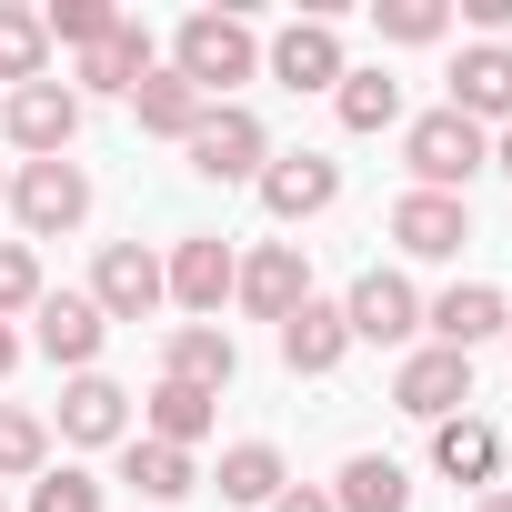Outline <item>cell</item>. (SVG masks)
<instances>
[{"label":"cell","instance_id":"1","mask_svg":"<svg viewBox=\"0 0 512 512\" xmlns=\"http://www.w3.org/2000/svg\"><path fill=\"white\" fill-rule=\"evenodd\" d=\"M171 71H181L201 101H221L231 81L262 71V41H251V21H231V11H191L181 41H171Z\"/></svg>","mask_w":512,"mask_h":512},{"label":"cell","instance_id":"2","mask_svg":"<svg viewBox=\"0 0 512 512\" xmlns=\"http://www.w3.org/2000/svg\"><path fill=\"white\" fill-rule=\"evenodd\" d=\"M402 161H412L422 191H452V201H462V181L492 161V141H482V121H462V111H422L412 141H402Z\"/></svg>","mask_w":512,"mask_h":512},{"label":"cell","instance_id":"3","mask_svg":"<svg viewBox=\"0 0 512 512\" xmlns=\"http://www.w3.org/2000/svg\"><path fill=\"white\" fill-rule=\"evenodd\" d=\"M181 151H191V171H201V181H262V161H272V151H262V121H251L241 101H211V111H201V131H191Z\"/></svg>","mask_w":512,"mask_h":512},{"label":"cell","instance_id":"4","mask_svg":"<svg viewBox=\"0 0 512 512\" xmlns=\"http://www.w3.org/2000/svg\"><path fill=\"white\" fill-rule=\"evenodd\" d=\"M11 211H21V231H31V241L71 231V221L91 211V181H81V161H31V171L11 181Z\"/></svg>","mask_w":512,"mask_h":512},{"label":"cell","instance_id":"5","mask_svg":"<svg viewBox=\"0 0 512 512\" xmlns=\"http://www.w3.org/2000/svg\"><path fill=\"white\" fill-rule=\"evenodd\" d=\"M392 402H402L412 422H452V412L472 402V352H442V342L412 352V362L392 372Z\"/></svg>","mask_w":512,"mask_h":512},{"label":"cell","instance_id":"6","mask_svg":"<svg viewBox=\"0 0 512 512\" xmlns=\"http://www.w3.org/2000/svg\"><path fill=\"white\" fill-rule=\"evenodd\" d=\"M161 292H171V282H161V262H151L141 241H111L101 272H91V312H101V322H141V312H161Z\"/></svg>","mask_w":512,"mask_h":512},{"label":"cell","instance_id":"7","mask_svg":"<svg viewBox=\"0 0 512 512\" xmlns=\"http://www.w3.org/2000/svg\"><path fill=\"white\" fill-rule=\"evenodd\" d=\"M392 241L412 251V262H452V251L472 241V201H452V191H402V201H392Z\"/></svg>","mask_w":512,"mask_h":512},{"label":"cell","instance_id":"8","mask_svg":"<svg viewBox=\"0 0 512 512\" xmlns=\"http://www.w3.org/2000/svg\"><path fill=\"white\" fill-rule=\"evenodd\" d=\"M71 131H81V91H71V81H21V91H11V141H21L31 161H61Z\"/></svg>","mask_w":512,"mask_h":512},{"label":"cell","instance_id":"9","mask_svg":"<svg viewBox=\"0 0 512 512\" xmlns=\"http://www.w3.org/2000/svg\"><path fill=\"white\" fill-rule=\"evenodd\" d=\"M101 332H111V322L91 312V292H41V302H31V342H41L51 362H71V372L101 362Z\"/></svg>","mask_w":512,"mask_h":512},{"label":"cell","instance_id":"10","mask_svg":"<svg viewBox=\"0 0 512 512\" xmlns=\"http://www.w3.org/2000/svg\"><path fill=\"white\" fill-rule=\"evenodd\" d=\"M262 322H292L302 302H312V272H302V241H272V251H251L241 262V282H231Z\"/></svg>","mask_w":512,"mask_h":512},{"label":"cell","instance_id":"11","mask_svg":"<svg viewBox=\"0 0 512 512\" xmlns=\"http://www.w3.org/2000/svg\"><path fill=\"white\" fill-rule=\"evenodd\" d=\"M342 322H352V342H412L422 332V302H412L402 272H362L352 302H342Z\"/></svg>","mask_w":512,"mask_h":512},{"label":"cell","instance_id":"12","mask_svg":"<svg viewBox=\"0 0 512 512\" xmlns=\"http://www.w3.org/2000/svg\"><path fill=\"white\" fill-rule=\"evenodd\" d=\"M161 282H171V302H181V312H221V302H231V282H241V262H231V241L191 231V241L171 251V272H161Z\"/></svg>","mask_w":512,"mask_h":512},{"label":"cell","instance_id":"13","mask_svg":"<svg viewBox=\"0 0 512 512\" xmlns=\"http://www.w3.org/2000/svg\"><path fill=\"white\" fill-rule=\"evenodd\" d=\"M332 191H342V171H332L322 151L262 161V201H272V221H312V211H332Z\"/></svg>","mask_w":512,"mask_h":512},{"label":"cell","instance_id":"14","mask_svg":"<svg viewBox=\"0 0 512 512\" xmlns=\"http://www.w3.org/2000/svg\"><path fill=\"white\" fill-rule=\"evenodd\" d=\"M422 322H432V342H442V352H472V342L512 332V312H502V292H492V282H452Z\"/></svg>","mask_w":512,"mask_h":512},{"label":"cell","instance_id":"15","mask_svg":"<svg viewBox=\"0 0 512 512\" xmlns=\"http://www.w3.org/2000/svg\"><path fill=\"white\" fill-rule=\"evenodd\" d=\"M442 111H462V121H512V51H502V41H472Z\"/></svg>","mask_w":512,"mask_h":512},{"label":"cell","instance_id":"16","mask_svg":"<svg viewBox=\"0 0 512 512\" xmlns=\"http://www.w3.org/2000/svg\"><path fill=\"white\" fill-rule=\"evenodd\" d=\"M272 81H292V91H342V41H332V21H292V31L272 41Z\"/></svg>","mask_w":512,"mask_h":512},{"label":"cell","instance_id":"17","mask_svg":"<svg viewBox=\"0 0 512 512\" xmlns=\"http://www.w3.org/2000/svg\"><path fill=\"white\" fill-rule=\"evenodd\" d=\"M241 372V352H231V332L221 322H191V332H171V372L161 382H191V392H211L221 402V382Z\"/></svg>","mask_w":512,"mask_h":512},{"label":"cell","instance_id":"18","mask_svg":"<svg viewBox=\"0 0 512 512\" xmlns=\"http://www.w3.org/2000/svg\"><path fill=\"white\" fill-rule=\"evenodd\" d=\"M61 432H71V442H121V432H131V392L101 382V372H81V382L61 392Z\"/></svg>","mask_w":512,"mask_h":512},{"label":"cell","instance_id":"19","mask_svg":"<svg viewBox=\"0 0 512 512\" xmlns=\"http://www.w3.org/2000/svg\"><path fill=\"white\" fill-rule=\"evenodd\" d=\"M332 512H412V472H402L392 452H352V462H342Z\"/></svg>","mask_w":512,"mask_h":512},{"label":"cell","instance_id":"20","mask_svg":"<svg viewBox=\"0 0 512 512\" xmlns=\"http://www.w3.org/2000/svg\"><path fill=\"white\" fill-rule=\"evenodd\" d=\"M141 81H151V31L141 21H121L111 41L81 51V91H141Z\"/></svg>","mask_w":512,"mask_h":512},{"label":"cell","instance_id":"21","mask_svg":"<svg viewBox=\"0 0 512 512\" xmlns=\"http://www.w3.org/2000/svg\"><path fill=\"white\" fill-rule=\"evenodd\" d=\"M342 352H352V322H342L332 302H302V312L282 322V362H292V372H332Z\"/></svg>","mask_w":512,"mask_h":512},{"label":"cell","instance_id":"22","mask_svg":"<svg viewBox=\"0 0 512 512\" xmlns=\"http://www.w3.org/2000/svg\"><path fill=\"white\" fill-rule=\"evenodd\" d=\"M131 111H141V131H161V141H191V131H201V111H211V101H201V91H191V81H181V71H151V81H141V91H131Z\"/></svg>","mask_w":512,"mask_h":512},{"label":"cell","instance_id":"23","mask_svg":"<svg viewBox=\"0 0 512 512\" xmlns=\"http://www.w3.org/2000/svg\"><path fill=\"white\" fill-rule=\"evenodd\" d=\"M432 462H442L452 482H492V462H502V442H492V422H472V412H452V422H432Z\"/></svg>","mask_w":512,"mask_h":512},{"label":"cell","instance_id":"24","mask_svg":"<svg viewBox=\"0 0 512 512\" xmlns=\"http://www.w3.org/2000/svg\"><path fill=\"white\" fill-rule=\"evenodd\" d=\"M332 111H342V131H392V121H402V81H392V71H342Z\"/></svg>","mask_w":512,"mask_h":512},{"label":"cell","instance_id":"25","mask_svg":"<svg viewBox=\"0 0 512 512\" xmlns=\"http://www.w3.org/2000/svg\"><path fill=\"white\" fill-rule=\"evenodd\" d=\"M121 482H131L141 502H181V492H191V452H171V442H131V452H121Z\"/></svg>","mask_w":512,"mask_h":512},{"label":"cell","instance_id":"26","mask_svg":"<svg viewBox=\"0 0 512 512\" xmlns=\"http://www.w3.org/2000/svg\"><path fill=\"white\" fill-rule=\"evenodd\" d=\"M221 502H282V452L272 442H231L221 452Z\"/></svg>","mask_w":512,"mask_h":512},{"label":"cell","instance_id":"27","mask_svg":"<svg viewBox=\"0 0 512 512\" xmlns=\"http://www.w3.org/2000/svg\"><path fill=\"white\" fill-rule=\"evenodd\" d=\"M201 432H211V392H191V382H161V392H151V442L191 452Z\"/></svg>","mask_w":512,"mask_h":512},{"label":"cell","instance_id":"28","mask_svg":"<svg viewBox=\"0 0 512 512\" xmlns=\"http://www.w3.org/2000/svg\"><path fill=\"white\" fill-rule=\"evenodd\" d=\"M41 51H51V31H41V11H11V0H0V81H41Z\"/></svg>","mask_w":512,"mask_h":512},{"label":"cell","instance_id":"29","mask_svg":"<svg viewBox=\"0 0 512 512\" xmlns=\"http://www.w3.org/2000/svg\"><path fill=\"white\" fill-rule=\"evenodd\" d=\"M41 31L91 51V41H111V31H121V11H111V0H51V11H41Z\"/></svg>","mask_w":512,"mask_h":512},{"label":"cell","instance_id":"30","mask_svg":"<svg viewBox=\"0 0 512 512\" xmlns=\"http://www.w3.org/2000/svg\"><path fill=\"white\" fill-rule=\"evenodd\" d=\"M31 512H101V482L71 472V462L61 472H31Z\"/></svg>","mask_w":512,"mask_h":512},{"label":"cell","instance_id":"31","mask_svg":"<svg viewBox=\"0 0 512 512\" xmlns=\"http://www.w3.org/2000/svg\"><path fill=\"white\" fill-rule=\"evenodd\" d=\"M41 452H51V432H41L31 412H0V482H21V472H41Z\"/></svg>","mask_w":512,"mask_h":512},{"label":"cell","instance_id":"32","mask_svg":"<svg viewBox=\"0 0 512 512\" xmlns=\"http://www.w3.org/2000/svg\"><path fill=\"white\" fill-rule=\"evenodd\" d=\"M41 302V262H31V241H0V322L31 312Z\"/></svg>","mask_w":512,"mask_h":512},{"label":"cell","instance_id":"33","mask_svg":"<svg viewBox=\"0 0 512 512\" xmlns=\"http://www.w3.org/2000/svg\"><path fill=\"white\" fill-rule=\"evenodd\" d=\"M442 21H452L442 0H382V31L392 41H442Z\"/></svg>","mask_w":512,"mask_h":512},{"label":"cell","instance_id":"34","mask_svg":"<svg viewBox=\"0 0 512 512\" xmlns=\"http://www.w3.org/2000/svg\"><path fill=\"white\" fill-rule=\"evenodd\" d=\"M272 512H332V492H312V482H302V492H282Z\"/></svg>","mask_w":512,"mask_h":512},{"label":"cell","instance_id":"35","mask_svg":"<svg viewBox=\"0 0 512 512\" xmlns=\"http://www.w3.org/2000/svg\"><path fill=\"white\" fill-rule=\"evenodd\" d=\"M11 362H21V332H11V322H0V372H11Z\"/></svg>","mask_w":512,"mask_h":512},{"label":"cell","instance_id":"36","mask_svg":"<svg viewBox=\"0 0 512 512\" xmlns=\"http://www.w3.org/2000/svg\"><path fill=\"white\" fill-rule=\"evenodd\" d=\"M472 512H512V492H482V502H472Z\"/></svg>","mask_w":512,"mask_h":512},{"label":"cell","instance_id":"37","mask_svg":"<svg viewBox=\"0 0 512 512\" xmlns=\"http://www.w3.org/2000/svg\"><path fill=\"white\" fill-rule=\"evenodd\" d=\"M492 161H502V171H512V121H502V151H492Z\"/></svg>","mask_w":512,"mask_h":512},{"label":"cell","instance_id":"38","mask_svg":"<svg viewBox=\"0 0 512 512\" xmlns=\"http://www.w3.org/2000/svg\"><path fill=\"white\" fill-rule=\"evenodd\" d=\"M0 191H11V181H0Z\"/></svg>","mask_w":512,"mask_h":512}]
</instances>
